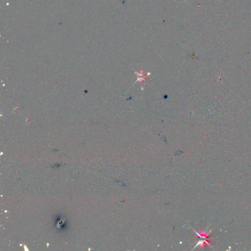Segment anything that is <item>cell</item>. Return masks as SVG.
Segmentation results:
<instances>
[{"instance_id": "cell-1", "label": "cell", "mask_w": 251, "mask_h": 251, "mask_svg": "<svg viewBox=\"0 0 251 251\" xmlns=\"http://www.w3.org/2000/svg\"><path fill=\"white\" fill-rule=\"evenodd\" d=\"M191 228L193 229V231L195 232V233L197 234V238H198V237L199 238H212L210 236V233L211 232V231H210L208 233H206V232L204 231L203 230H202V231H201L200 232V233H199V232H196L195 230H194L192 228Z\"/></svg>"}, {"instance_id": "cell-2", "label": "cell", "mask_w": 251, "mask_h": 251, "mask_svg": "<svg viewBox=\"0 0 251 251\" xmlns=\"http://www.w3.org/2000/svg\"><path fill=\"white\" fill-rule=\"evenodd\" d=\"M211 243V242L209 241V240H200V241L198 242L197 245L195 246V247H194L193 250V249H194L195 248H196L197 247H198V246H200V247H201V248H204L206 245H208V246H210L211 247V246L210 245ZM211 248H212V247H211Z\"/></svg>"}]
</instances>
